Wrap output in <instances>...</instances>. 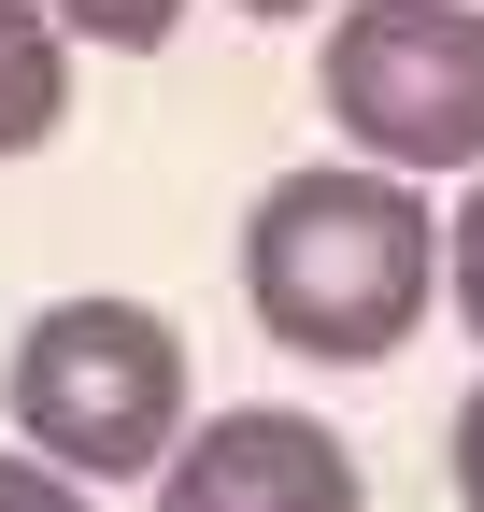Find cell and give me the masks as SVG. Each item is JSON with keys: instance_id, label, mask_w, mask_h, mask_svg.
<instances>
[{"instance_id": "obj_8", "label": "cell", "mask_w": 484, "mask_h": 512, "mask_svg": "<svg viewBox=\"0 0 484 512\" xmlns=\"http://www.w3.org/2000/svg\"><path fill=\"white\" fill-rule=\"evenodd\" d=\"M0 512H86V484L57 470V456H29V441H15V456H0Z\"/></svg>"}, {"instance_id": "obj_4", "label": "cell", "mask_w": 484, "mask_h": 512, "mask_svg": "<svg viewBox=\"0 0 484 512\" xmlns=\"http://www.w3.org/2000/svg\"><path fill=\"white\" fill-rule=\"evenodd\" d=\"M157 512H371V484H356V441L328 413H200L186 456L157 470Z\"/></svg>"}, {"instance_id": "obj_9", "label": "cell", "mask_w": 484, "mask_h": 512, "mask_svg": "<svg viewBox=\"0 0 484 512\" xmlns=\"http://www.w3.org/2000/svg\"><path fill=\"white\" fill-rule=\"evenodd\" d=\"M456 512H484V370H470V399H456Z\"/></svg>"}, {"instance_id": "obj_1", "label": "cell", "mask_w": 484, "mask_h": 512, "mask_svg": "<svg viewBox=\"0 0 484 512\" xmlns=\"http://www.w3.org/2000/svg\"><path fill=\"white\" fill-rule=\"evenodd\" d=\"M242 299L257 328L328 356V370H371L428 328L442 299V214L428 185H399L371 157H314V171H271L257 214H242Z\"/></svg>"}, {"instance_id": "obj_6", "label": "cell", "mask_w": 484, "mask_h": 512, "mask_svg": "<svg viewBox=\"0 0 484 512\" xmlns=\"http://www.w3.org/2000/svg\"><path fill=\"white\" fill-rule=\"evenodd\" d=\"M57 29H72V43H114V57H157L171 29H186V0H57Z\"/></svg>"}, {"instance_id": "obj_2", "label": "cell", "mask_w": 484, "mask_h": 512, "mask_svg": "<svg viewBox=\"0 0 484 512\" xmlns=\"http://www.w3.org/2000/svg\"><path fill=\"white\" fill-rule=\"evenodd\" d=\"M0 413L72 484H157L200 427V370L157 299H43L0 356Z\"/></svg>"}, {"instance_id": "obj_7", "label": "cell", "mask_w": 484, "mask_h": 512, "mask_svg": "<svg viewBox=\"0 0 484 512\" xmlns=\"http://www.w3.org/2000/svg\"><path fill=\"white\" fill-rule=\"evenodd\" d=\"M442 299L470 313V342H484V171L456 185V214H442Z\"/></svg>"}, {"instance_id": "obj_5", "label": "cell", "mask_w": 484, "mask_h": 512, "mask_svg": "<svg viewBox=\"0 0 484 512\" xmlns=\"http://www.w3.org/2000/svg\"><path fill=\"white\" fill-rule=\"evenodd\" d=\"M72 128V29L57 0H0V157H43Z\"/></svg>"}, {"instance_id": "obj_3", "label": "cell", "mask_w": 484, "mask_h": 512, "mask_svg": "<svg viewBox=\"0 0 484 512\" xmlns=\"http://www.w3.org/2000/svg\"><path fill=\"white\" fill-rule=\"evenodd\" d=\"M314 86L371 171L470 185L484 171V0H342Z\"/></svg>"}, {"instance_id": "obj_10", "label": "cell", "mask_w": 484, "mask_h": 512, "mask_svg": "<svg viewBox=\"0 0 484 512\" xmlns=\"http://www.w3.org/2000/svg\"><path fill=\"white\" fill-rule=\"evenodd\" d=\"M242 15H257V29H271V15H314V0H242Z\"/></svg>"}]
</instances>
